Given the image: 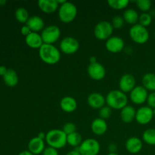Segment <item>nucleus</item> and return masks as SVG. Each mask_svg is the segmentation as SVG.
Masks as SVG:
<instances>
[{
    "label": "nucleus",
    "mask_w": 155,
    "mask_h": 155,
    "mask_svg": "<svg viewBox=\"0 0 155 155\" xmlns=\"http://www.w3.org/2000/svg\"><path fill=\"white\" fill-rule=\"evenodd\" d=\"M39 56L42 61L49 65L58 64L61 58L60 49L50 44H43L39 48Z\"/></svg>",
    "instance_id": "f257e3e1"
},
{
    "label": "nucleus",
    "mask_w": 155,
    "mask_h": 155,
    "mask_svg": "<svg viewBox=\"0 0 155 155\" xmlns=\"http://www.w3.org/2000/svg\"><path fill=\"white\" fill-rule=\"evenodd\" d=\"M106 104L108 107L114 110H122L128 105V97L127 94L120 90H111L105 97Z\"/></svg>",
    "instance_id": "f03ea898"
},
{
    "label": "nucleus",
    "mask_w": 155,
    "mask_h": 155,
    "mask_svg": "<svg viewBox=\"0 0 155 155\" xmlns=\"http://www.w3.org/2000/svg\"><path fill=\"white\" fill-rule=\"evenodd\" d=\"M45 142L48 145L55 149H61L68 144L67 135L62 130H51L46 133Z\"/></svg>",
    "instance_id": "7ed1b4c3"
},
{
    "label": "nucleus",
    "mask_w": 155,
    "mask_h": 155,
    "mask_svg": "<svg viewBox=\"0 0 155 155\" xmlns=\"http://www.w3.org/2000/svg\"><path fill=\"white\" fill-rule=\"evenodd\" d=\"M77 15V8L74 3L68 2L59 6L58 18L61 22L68 24L74 21Z\"/></svg>",
    "instance_id": "20e7f679"
},
{
    "label": "nucleus",
    "mask_w": 155,
    "mask_h": 155,
    "mask_svg": "<svg viewBox=\"0 0 155 155\" xmlns=\"http://www.w3.org/2000/svg\"><path fill=\"white\" fill-rule=\"evenodd\" d=\"M129 35L133 42L139 45L146 43L149 39V32L147 27H143L139 23L130 27Z\"/></svg>",
    "instance_id": "39448f33"
},
{
    "label": "nucleus",
    "mask_w": 155,
    "mask_h": 155,
    "mask_svg": "<svg viewBox=\"0 0 155 155\" xmlns=\"http://www.w3.org/2000/svg\"><path fill=\"white\" fill-rule=\"evenodd\" d=\"M114 32V27L111 23L106 21L98 22L94 28V36L98 40H107L111 37Z\"/></svg>",
    "instance_id": "423d86ee"
},
{
    "label": "nucleus",
    "mask_w": 155,
    "mask_h": 155,
    "mask_svg": "<svg viewBox=\"0 0 155 155\" xmlns=\"http://www.w3.org/2000/svg\"><path fill=\"white\" fill-rule=\"evenodd\" d=\"M81 155H98L100 152L101 146L96 139H86L77 148Z\"/></svg>",
    "instance_id": "0eeeda50"
},
{
    "label": "nucleus",
    "mask_w": 155,
    "mask_h": 155,
    "mask_svg": "<svg viewBox=\"0 0 155 155\" xmlns=\"http://www.w3.org/2000/svg\"><path fill=\"white\" fill-rule=\"evenodd\" d=\"M42 41L44 44L54 45L61 36V30L58 26L49 25L45 27L41 33Z\"/></svg>",
    "instance_id": "6e6552de"
},
{
    "label": "nucleus",
    "mask_w": 155,
    "mask_h": 155,
    "mask_svg": "<svg viewBox=\"0 0 155 155\" xmlns=\"http://www.w3.org/2000/svg\"><path fill=\"white\" fill-rule=\"evenodd\" d=\"M60 51L66 54H73L80 48V43L76 38L66 36L61 39L59 44Z\"/></svg>",
    "instance_id": "1a4fd4ad"
},
{
    "label": "nucleus",
    "mask_w": 155,
    "mask_h": 155,
    "mask_svg": "<svg viewBox=\"0 0 155 155\" xmlns=\"http://www.w3.org/2000/svg\"><path fill=\"white\" fill-rule=\"evenodd\" d=\"M148 96V90L142 86H136L130 92V101L135 104H139V105L147 101Z\"/></svg>",
    "instance_id": "9d476101"
},
{
    "label": "nucleus",
    "mask_w": 155,
    "mask_h": 155,
    "mask_svg": "<svg viewBox=\"0 0 155 155\" xmlns=\"http://www.w3.org/2000/svg\"><path fill=\"white\" fill-rule=\"evenodd\" d=\"M154 117L153 109L148 106H142L136 110V120L141 125L148 124Z\"/></svg>",
    "instance_id": "9b49d317"
},
{
    "label": "nucleus",
    "mask_w": 155,
    "mask_h": 155,
    "mask_svg": "<svg viewBox=\"0 0 155 155\" xmlns=\"http://www.w3.org/2000/svg\"><path fill=\"white\" fill-rule=\"evenodd\" d=\"M87 73L91 79L95 81H100L105 77L106 70L101 64L97 62L95 64H89L87 68Z\"/></svg>",
    "instance_id": "f8f14e48"
},
{
    "label": "nucleus",
    "mask_w": 155,
    "mask_h": 155,
    "mask_svg": "<svg viewBox=\"0 0 155 155\" xmlns=\"http://www.w3.org/2000/svg\"><path fill=\"white\" fill-rule=\"evenodd\" d=\"M125 42L121 37L117 36H112L105 42V48L111 53H119L124 50Z\"/></svg>",
    "instance_id": "ddd939ff"
},
{
    "label": "nucleus",
    "mask_w": 155,
    "mask_h": 155,
    "mask_svg": "<svg viewBox=\"0 0 155 155\" xmlns=\"http://www.w3.org/2000/svg\"><path fill=\"white\" fill-rule=\"evenodd\" d=\"M136 86V78L132 74H126L120 79V90L124 92V93L130 92Z\"/></svg>",
    "instance_id": "4468645a"
},
{
    "label": "nucleus",
    "mask_w": 155,
    "mask_h": 155,
    "mask_svg": "<svg viewBox=\"0 0 155 155\" xmlns=\"http://www.w3.org/2000/svg\"><path fill=\"white\" fill-rule=\"evenodd\" d=\"M87 103L93 109H101L106 104L105 97L98 92L91 93L87 98Z\"/></svg>",
    "instance_id": "2eb2a0df"
},
{
    "label": "nucleus",
    "mask_w": 155,
    "mask_h": 155,
    "mask_svg": "<svg viewBox=\"0 0 155 155\" xmlns=\"http://www.w3.org/2000/svg\"><path fill=\"white\" fill-rule=\"evenodd\" d=\"M125 147L129 153L136 154L142 151L143 143L139 138L133 136V137H130L127 139L125 144Z\"/></svg>",
    "instance_id": "dca6fc26"
},
{
    "label": "nucleus",
    "mask_w": 155,
    "mask_h": 155,
    "mask_svg": "<svg viewBox=\"0 0 155 155\" xmlns=\"http://www.w3.org/2000/svg\"><path fill=\"white\" fill-rule=\"evenodd\" d=\"M38 6L42 12L51 15L58 10L60 5L57 0H39L38 2Z\"/></svg>",
    "instance_id": "f3484780"
},
{
    "label": "nucleus",
    "mask_w": 155,
    "mask_h": 155,
    "mask_svg": "<svg viewBox=\"0 0 155 155\" xmlns=\"http://www.w3.org/2000/svg\"><path fill=\"white\" fill-rule=\"evenodd\" d=\"M45 142L37 136L32 138L28 143V151L33 154L39 155L42 154L45 150Z\"/></svg>",
    "instance_id": "a211bd4d"
},
{
    "label": "nucleus",
    "mask_w": 155,
    "mask_h": 155,
    "mask_svg": "<svg viewBox=\"0 0 155 155\" xmlns=\"http://www.w3.org/2000/svg\"><path fill=\"white\" fill-rule=\"evenodd\" d=\"M26 25L30 29L32 32L34 33H39V32L42 31L45 28V22L43 19L41 17L34 15V16L30 17L27 22L26 23Z\"/></svg>",
    "instance_id": "6ab92c4d"
},
{
    "label": "nucleus",
    "mask_w": 155,
    "mask_h": 155,
    "mask_svg": "<svg viewBox=\"0 0 155 155\" xmlns=\"http://www.w3.org/2000/svg\"><path fill=\"white\" fill-rule=\"evenodd\" d=\"M91 130L96 136H102L107 130V122L100 117L95 118L91 124Z\"/></svg>",
    "instance_id": "aec40b11"
},
{
    "label": "nucleus",
    "mask_w": 155,
    "mask_h": 155,
    "mask_svg": "<svg viewBox=\"0 0 155 155\" xmlns=\"http://www.w3.org/2000/svg\"><path fill=\"white\" fill-rule=\"evenodd\" d=\"M60 107L63 111L66 113H72L77 108V102L73 97L65 96L61 100Z\"/></svg>",
    "instance_id": "412c9836"
},
{
    "label": "nucleus",
    "mask_w": 155,
    "mask_h": 155,
    "mask_svg": "<svg viewBox=\"0 0 155 155\" xmlns=\"http://www.w3.org/2000/svg\"><path fill=\"white\" fill-rule=\"evenodd\" d=\"M25 42L30 48L38 49H39V48L44 44L41 34L34 32H31L28 36H26Z\"/></svg>",
    "instance_id": "4be33fe9"
},
{
    "label": "nucleus",
    "mask_w": 155,
    "mask_h": 155,
    "mask_svg": "<svg viewBox=\"0 0 155 155\" xmlns=\"http://www.w3.org/2000/svg\"><path fill=\"white\" fill-rule=\"evenodd\" d=\"M136 109L131 105H127L120 110V118L125 124H130L136 120Z\"/></svg>",
    "instance_id": "5701e85b"
},
{
    "label": "nucleus",
    "mask_w": 155,
    "mask_h": 155,
    "mask_svg": "<svg viewBox=\"0 0 155 155\" xmlns=\"http://www.w3.org/2000/svg\"><path fill=\"white\" fill-rule=\"evenodd\" d=\"M124 21L128 24L133 26L138 24L139 19V15L137 11L133 8H128L125 10L123 15Z\"/></svg>",
    "instance_id": "b1692460"
},
{
    "label": "nucleus",
    "mask_w": 155,
    "mask_h": 155,
    "mask_svg": "<svg viewBox=\"0 0 155 155\" xmlns=\"http://www.w3.org/2000/svg\"><path fill=\"white\" fill-rule=\"evenodd\" d=\"M3 81L8 87H15L18 83V76L13 69H8L3 77Z\"/></svg>",
    "instance_id": "393cba45"
},
{
    "label": "nucleus",
    "mask_w": 155,
    "mask_h": 155,
    "mask_svg": "<svg viewBox=\"0 0 155 155\" xmlns=\"http://www.w3.org/2000/svg\"><path fill=\"white\" fill-rule=\"evenodd\" d=\"M142 86L148 91L151 92H155V74L154 73H147L142 77Z\"/></svg>",
    "instance_id": "a878e982"
},
{
    "label": "nucleus",
    "mask_w": 155,
    "mask_h": 155,
    "mask_svg": "<svg viewBox=\"0 0 155 155\" xmlns=\"http://www.w3.org/2000/svg\"><path fill=\"white\" fill-rule=\"evenodd\" d=\"M67 142L71 146L78 148L83 142V139H82V136L80 133L75 132L72 134L67 136Z\"/></svg>",
    "instance_id": "bb28decb"
},
{
    "label": "nucleus",
    "mask_w": 155,
    "mask_h": 155,
    "mask_svg": "<svg viewBox=\"0 0 155 155\" xmlns=\"http://www.w3.org/2000/svg\"><path fill=\"white\" fill-rule=\"evenodd\" d=\"M15 18L18 22L26 24L30 18L28 11L24 8H19L15 12Z\"/></svg>",
    "instance_id": "cd10ccee"
},
{
    "label": "nucleus",
    "mask_w": 155,
    "mask_h": 155,
    "mask_svg": "<svg viewBox=\"0 0 155 155\" xmlns=\"http://www.w3.org/2000/svg\"><path fill=\"white\" fill-rule=\"evenodd\" d=\"M107 4L114 10H122L126 8L130 4L129 0H109Z\"/></svg>",
    "instance_id": "c85d7f7f"
},
{
    "label": "nucleus",
    "mask_w": 155,
    "mask_h": 155,
    "mask_svg": "<svg viewBox=\"0 0 155 155\" xmlns=\"http://www.w3.org/2000/svg\"><path fill=\"white\" fill-rule=\"evenodd\" d=\"M142 139L149 145H155V129H148L142 134Z\"/></svg>",
    "instance_id": "c756f323"
},
{
    "label": "nucleus",
    "mask_w": 155,
    "mask_h": 155,
    "mask_svg": "<svg viewBox=\"0 0 155 155\" xmlns=\"http://www.w3.org/2000/svg\"><path fill=\"white\" fill-rule=\"evenodd\" d=\"M152 22V16L149 13H142L139 15V24L143 27H147L151 25Z\"/></svg>",
    "instance_id": "7c9ffc66"
},
{
    "label": "nucleus",
    "mask_w": 155,
    "mask_h": 155,
    "mask_svg": "<svg viewBox=\"0 0 155 155\" xmlns=\"http://www.w3.org/2000/svg\"><path fill=\"white\" fill-rule=\"evenodd\" d=\"M136 5L143 13H148L151 8V2L149 0H138L136 2Z\"/></svg>",
    "instance_id": "2f4dec72"
},
{
    "label": "nucleus",
    "mask_w": 155,
    "mask_h": 155,
    "mask_svg": "<svg viewBox=\"0 0 155 155\" xmlns=\"http://www.w3.org/2000/svg\"><path fill=\"white\" fill-rule=\"evenodd\" d=\"M112 114V109L108 106H104L99 110V116L100 118L103 120H107L110 117Z\"/></svg>",
    "instance_id": "473e14b6"
},
{
    "label": "nucleus",
    "mask_w": 155,
    "mask_h": 155,
    "mask_svg": "<svg viewBox=\"0 0 155 155\" xmlns=\"http://www.w3.org/2000/svg\"><path fill=\"white\" fill-rule=\"evenodd\" d=\"M124 23H125V21H124V18L117 15V16L114 17L113 19H112L111 24L114 29H120L124 27Z\"/></svg>",
    "instance_id": "72a5a7b5"
},
{
    "label": "nucleus",
    "mask_w": 155,
    "mask_h": 155,
    "mask_svg": "<svg viewBox=\"0 0 155 155\" xmlns=\"http://www.w3.org/2000/svg\"><path fill=\"white\" fill-rule=\"evenodd\" d=\"M62 130L67 136H68V135L72 134V133L77 132V127L73 123H67L64 125Z\"/></svg>",
    "instance_id": "f704fd0d"
},
{
    "label": "nucleus",
    "mask_w": 155,
    "mask_h": 155,
    "mask_svg": "<svg viewBox=\"0 0 155 155\" xmlns=\"http://www.w3.org/2000/svg\"><path fill=\"white\" fill-rule=\"evenodd\" d=\"M147 103H148V106L151 108H155V92H151L148 94V98H147Z\"/></svg>",
    "instance_id": "c9c22d12"
},
{
    "label": "nucleus",
    "mask_w": 155,
    "mask_h": 155,
    "mask_svg": "<svg viewBox=\"0 0 155 155\" xmlns=\"http://www.w3.org/2000/svg\"><path fill=\"white\" fill-rule=\"evenodd\" d=\"M42 155H59L58 151L57 149L48 146V148H45L44 151L42 152Z\"/></svg>",
    "instance_id": "e433bc0d"
},
{
    "label": "nucleus",
    "mask_w": 155,
    "mask_h": 155,
    "mask_svg": "<svg viewBox=\"0 0 155 155\" xmlns=\"http://www.w3.org/2000/svg\"><path fill=\"white\" fill-rule=\"evenodd\" d=\"M31 30H30V29L28 27H27V25H24L22 27H21V34L23 35V36H24L26 37V36H28L29 34H30V33H31Z\"/></svg>",
    "instance_id": "4c0bfd02"
},
{
    "label": "nucleus",
    "mask_w": 155,
    "mask_h": 155,
    "mask_svg": "<svg viewBox=\"0 0 155 155\" xmlns=\"http://www.w3.org/2000/svg\"><path fill=\"white\" fill-rule=\"evenodd\" d=\"M108 150L110 153H116L117 151V146L116 144L110 143L108 146Z\"/></svg>",
    "instance_id": "58836bf2"
},
{
    "label": "nucleus",
    "mask_w": 155,
    "mask_h": 155,
    "mask_svg": "<svg viewBox=\"0 0 155 155\" xmlns=\"http://www.w3.org/2000/svg\"><path fill=\"white\" fill-rule=\"evenodd\" d=\"M8 70V69H7V68H6L5 66H2H2H0V76H2V77H4L5 74L7 73Z\"/></svg>",
    "instance_id": "ea45409f"
},
{
    "label": "nucleus",
    "mask_w": 155,
    "mask_h": 155,
    "mask_svg": "<svg viewBox=\"0 0 155 155\" xmlns=\"http://www.w3.org/2000/svg\"><path fill=\"white\" fill-rule=\"evenodd\" d=\"M66 155H81V154L79 152L78 150L75 149V150H73V151H70L69 152L67 153Z\"/></svg>",
    "instance_id": "a19ab883"
},
{
    "label": "nucleus",
    "mask_w": 155,
    "mask_h": 155,
    "mask_svg": "<svg viewBox=\"0 0 155 155\" xmlns=\"http://www.w3.org/2000/svg\"><path fill=\"white\" fill-rule=\"evenodd\" d=\"M37 137L39 138L40 139H42V140H45V138H46V133H43V132H40V133L38 134Z\"/></svg>",
    "instance_id": "79ce46f5"
},
{
    "label": "nucleus",
    "mask_w": 155,
    "mask_h": 155,
    "mask_svg": "<svg viewBox=\"0 0 155 155\" xmlns=\"http://www.w3.org/2000/svg\"><path fill=\"white\" fill-rule=\"evenodd\" d=\"M97 58L95 56H91L89 58V64H95L97 63Z\"/></svg>",
    "instance_id": "37998d69"
},
{
    "label": "nucleus",
    "mask_w": 155,
    "mask_h": 155,
    "mask_svg": "<svg viewBox=\"0 0 155 155\" xmlns=\"http://www.w3.org/2000/svg\"><path fill=\"white\" fill-rule=\"evenodd\" d=\"M18 155H34V154H33L30 151H29L28 150H27V151H21V153H19V154Z\"/></svg>",
    "instance_id": "c03bdc74"
},
{
    "label": "nucleus",
    "mask_w": 155,
    "mask_h": 155,
    "mask_svg": "<svg viewBox=\"0 0 155 155\" xmlns=\"http://www.w3.org/2000/svg\"><path fill=\"white\" fill-rule=\"evenodd\" d=\"M6 4L5 0H0V6H3Z\"/></svg>",
    "instance_id": "a18cd8bd"
},
{
    "label": "nucleus",
    "mask_w": 155,
    "mask_h": 155,
    "mask_svg": "<svg viewBox=\"0 0 155 155\" xmlns=\"http://www.w3.org/2000/svg\"><path fill=\"white\" fill-rule=\"evenodd\" d=\"M107 155H119V154H117V153H109V154Z\"/></svg>",
    "instance_id": "49530a36"
},
{
    "label": "nucleus",
    "mask_w": 155,
    "mask_h": 155,
    "mask_svg": "<svg viewBox=\"0 0 155 155\" xmlns=\"http://www.w3.org/2000/svg\"><path fill=\"white\" fill-rule=\"evenodd\" d=\"M153 113H154V117H155V108L153 109Z\"/></svg>",
    "instance_id": "de8ad7c7"
},
{
    "label": "nucleus",
    "mask_w": 155,
    "mask_h": 155,
    "mask_svg": "<svg viewBox=\"0 0 155 155\" xmlns=\"http://www.w3.org/2000/svg\"><path fill=\"white\" fill-rule=\"evenodd\" d=\"M154 35H155V33H154Z\"/></svg>",
    "instance_id": "09e8293b"
}]
</instances>
